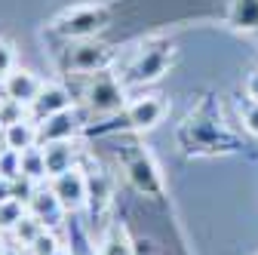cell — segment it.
<instances>
[{
	"mask_svg": "<svg viewBox=\"0 0 258 255\" xmlns=\"http://www.w3.org/2000/svg\"><path fill=\"white\" fill-rule=\"evenodd\" d=\"M7 252H10V249L4 246V240H0V255H7Z\"/></svg>",
	"mask_w": 258,
	"mask_h": 255,
	"instance_id": "cell-29",
	"label": "cell"
},
{
	"mask_svg": "<svg viewBox=\"0 0 258 255\" xmlns=\"http://www.w3.org/2000/svg\"><path fill=\"white\" fill-rule=\"evenodd\" d=\"M0 175L19 181L22 178V151L13 148H0Z\"/></svg>",
	"mask_w": 258,
	"mask_h": 255,
	"instance_id": "cell-20",
	"label": "cell"
},
{
	"mask_svg": "<svg viewBox=\"0 0 258 255\" xmlns=\"http://www.w3.org/2000/svg\"><path fill=\"white\" fill-rule=\"evenodd\" d=\"M71 231H74V246H71V255H95V252H92V246H89V240H86V234H83L77 225H71Z\"/></svg>",
	"mask_w": 258,
	"mask_h": 255,
	"instance_id": "cell-25",
	"label": "cell"
},
{
	"mask_svg": "<svg viewBox=\"0 0 258 255\" xmlns=\"http://www.w3.org/2000/svg\"><path fill=\"white\" fill-rule=\"evenodd\" d=\"M19 65H16V46L10 40L0 37V80H4L7 74H13Z\"/></svg>",
	"mask_w": 258,
	"mask_h": 255,
	"instance_id": "cell-24",
	"label": "cell"
},
{
	"mask_svg": "<svg viewBox=\"0 0 258 255\" xmlns=\"http://www.w3.org/2000/svg\"><path fill=\"white\" fill-rule=\"evenodd\" d=\"M246 95L258 102V71H252V74L246 77Z\"/></svg>",
	"mask_w": 258,
	"mask_h": 255,
	"instance_id": "cell-27",
	"label": "cell"
},
{
	"mask_svg": "<svg viewBox=\"0 0 258 255\" xmlns=\"http://www.w3.org/2000/svg\"><path fill=\"white\" fill-rule=\"evenodd\" d=\"M52 255H71V249H64V246H61V249H58V252H52Z\"/></svg>",
	"mask_w": 258,
	"mask_h": 255,
	"instance_id": "cell-28",
	"label": "cell"
},
{
	"mask_svg": "<svg viewBox=\"0 0 258 255\" xmlns=\"http://www.w3.org/2000/svg\"><path fill=\"white\" fill-rule=\"evenodd\" d=\"M228 22H231L234 28L255 31V28H258V0H234V4H231V13H228Z\"/></svg>",
	"mask_w": 258,
	"mask_h": 255,
	"instance_id": "cell-16",
	"label": "cell"
},
{
	"mask_svg": "<svg viewBox=\"0 0 258 255\" xmlns=\"http://www.w3.org/2000/svg\"><path fill=\"white\" fill-rule=\"evenodd\" d=\"M123 175L133 184L136 194L160 200L163 197V175H160V166L151 157V151H145L142 145H133L123 154Z\"/></svg>",
	"mask_w": 258,
	"mask_h": 255,
	"instance_id": "cell-2",
	"label": "cell"
},
{
	"mask_svg": "<svg viewBox=\"0 0 258 255\" xmlns=\"http://www.w3.org/2000/svg\"><path fill=\"white\" fill-rule=\"evenodd\" d=\"M108 22H111V10L105 4H83L55 19L52 31L64 40H92L102 28H108Z\"/></svg>",
	"mask_w": 258,
	"mask_h": 255,
	"instance_id": "cell-3",
	"label": "cell"
},
{
	"mask_svg": "<svg viewBox=\"0 0 258 255\" xmlns=\"http://www.w3.org/2000/svg\"><path fill=\"white\" fill-rule=\"evenodd\" d=\"M13 197H16V181L0 175V203H7V200H13ZM16 200H19V197H16Z\"/></svg>",
	"mask_w": 258,
	"mask_h": 255,
	"instance_id": "cell-26",
	"label": "cell"
},
{
	"mask_svg": "<svg viewBox=\"0 0 258 255\" xmlns=\"http://www.w3.org/2000/svg\"><path fill=\"white\" fill-rule=\"evenodd\" d=\"M22 117H28V108L4 95V99H0V130L10 126V123H16V120H22Z\"/></svg>",
	"mask_w": 258,
	"mask_h": 255,
	"instance_id": "cell-23",
	"label": "cell"
},
{
	"mask_svg": "<svg viewBox=\"0 0 258 255\" xmlns=\"http://www.w3.org/2000/svg\"><path fill=\"white\" fill-rule=\"evenodd\" d=\"M166 114H169V102L163 95H142L133 105H126L123 126L126 130H136V133H145V130H154L157 123H163Z\"/></svg>",
	"mask_w": 258,
	"mask_h": 255,
	"instance_id": "cell-7",
	"label": "cell"
},
{
	"mask_svg": "<svg viewBox=\"0 0 258 255\" xmlns=\"http://www.w3.org/2000/svg\"><path fill=\"white\" fill-rule=\"evenodd\" d=\"M40 126V145L46 142H71L83 133V114L77 108H68V111H58L52 114L49 120L37 123Z\"/></svg>",
	"mask_w": 258,
	"mask_h": 255,
	"instance_id": "cell-10",
	"label": "cell"
},
{
	"mask_svg": "<svg viewBox=\"0 0 258 255\" xmlns=\"http://www.w3.org/2000/svg\"><path fill=\"white\" fill-rule=\"evenodd\" d=\"M25 212H28V206H25V200H7V203H0V231H13L19 221L25 218Z\"/></svg>",
	"mask_w": 258,
	"mask_h": 255,
	"instance_id": "cell-19",
	"label": "cell"
},
{
	"mask_svg": "<svg viewBox=\"0 0 258 255\" xmlns=\"http://www.w3.org/2000/svg\"><path fill=\"white\" fill-rule=\"evenodd\" d=\"M0 86H4V95L7 99H13V102H19V105H31L40 95V89L46 86L34 71H28V68H16L13 74H7L4 80H0Z\"/></svg>",
	"mask_w": 258,
	"mask_h": 255,
	"instance_id": "cell-12",
	"label": "cell"
},
{
	"mask_svg": "<svg viewBox=\"0 0 258 255\" xmlns=\"http://www.w3.org/2000/svg\"><path fill=\"white\" fill-rule=\"evenodd\" d=\"M114 46L108 43H95V40H77L68 52H64V71H71V74H99V71H111L114 65Z\"/></svg>",
	"mask_w": 258,
	"mask_h": 255,
	"instance_id": "cell-5",
	"label": "cell"
},
{
	"mask_svg": "<svg viewBox=\"0 0 258 255\" xmlns=\"http://www.w3.org/2000/svg\"><path fill=\"white\" fill-rule=\"evenodd\" d=\"M43 148V157H46V181L52 175H61L74 166H80V148H77V139L71 142H46L40 145Z\"/></svg>",
	"mask_w": 258,
	"mask_h": 255,
	"instance_id": "cell-13",
	"label": "cell"
},
{
	"mask_svg": "<svg viewBox=\"0 0 258 255\" xmlns=\"http://www.w3.org/2000/svg\"><path fill=\"white\" fill-rule=\"evenodd\" d=\"M68 108H74V105H71V92L64 89L61 83H46V86L40 89L37 99L28 105V117L34 120V123H43V120H49L52 114L68 111Z\"/></svg>",
	"mask_w": 258,
	"mask_h": 255,
	"instance_id": "cell-11",
	"label": "cell"
},
{
	"mask_svg": "<svg viewBox=\"0 0 258 255\" xmlns=\"http://www.w3.org/2000/svg\"><path fill=\"white\" fill-rule=\"evenodd\" d=\"M22 178L34 181V184L46 181V157H43V148L40 145L22 151Z\"/></svg>",
	"mask_w": 258,
	"mask_h": 255,
	"instance_id": "cell-17",
	"label": "cell"
},
{
	"mask_svg": "<svg viewBox=\"0 0 258 255\" xmlns=\"http://www.w3.org/2000/svg\"><path fill=\"white\" fill-rule=\"evenodd\" d=\"M43 231H46V228L40 225V221H37L34 215H31V212H25V218L19 221V225H16V228H13L10 234H13V240H16V246H22V249H28V246H31V243H34V240H37V237H40Z\"/></svg>",
	"mask_w": 258,
	"mask_h": 255,
	"instance_id": "cell-18",
	"label": "cell"
},
{
	"mask_svg": "<svg viewBox=\"0 0 258 255\" xmlns=\"http://www.w3.org/2000/svg\"><path fill=\"white\" fill-rule=\"evenodd\" d=\"M0 142H4V148H13V151L37 148L40 145V126L31 117H22V120H16V123L0 130Z\"/></svg>",
	"mask_w": 258,
	"mask_h": 255,
	"instance_id": "cell-14",
	"label": "cell"
},
{
	"mask_svg": "<svg viewBox=\"0 0 258 255\" xmlns=\"http://www.w3.org/2000/svg\"><path fill=\"white\" fill-rule=\"evenodd\" d=\"M7 255H19V252H7Z\"/></svg>",
	"mask_w": 258,
	"mask_h": 255,
	"instance_id": "cell-30",
	"label": "cell"
},
{
	"mask_svg": "<svg viewBox=\"0 0 258 255\" xmlns=\"http://www.w3.org/2000/svg\"><path fill=\"white\" fill-rule=\"evenodd\" d=\"M46 184L52 187V194L61 200V206L68 209V215L86 209L89 194H86V169L83 166H74V169L61 172V175H52Z\"/></svg>",
	"mask_w": 258,
	"mask_h": 255,
	"instance_id": "cell-6",
	"label": "cell"
},
{
	"mask_svg": "<svg viewBox=\"0 0 258 255\" xmlns=\"http://www.w3.org/2000/svg\"><path fill=\"white\" fill-rule=\"evenodd\" d=\"M58 249H61V243H58L55 231H49V228H46L34 243L25 249V252H28V255H52V252H58Z\"/></svg>",
	"mask_w": 258,
	"mask_h": 255,
	"instance_id": "cell-22",
	"label": "cell"
},
{
	"mask_svg": "<svg viewBox=\"0 0 258 255\" xmlns=\"http://www.w3.org/2000/svg\"><path fill=\"white\" fill-rule=\"evenodd\" d=\"M237 111H240V123L246 126V133L258 139V102L243 95V99H237Z\"/></svg>",
	"mask_w": 258,
	"mask_h": 255,
	"instance_id": "cell-21",
	"label": "cell"
},
{
	"mask_svg": "<svg viewBox=\"0 0 258 255\" xmlns=\"http://www.w3.org/2000/svg\"><path fill=\"white\" fill-rule=\"evenodd\" d=\"M86 169V206H89V215L92 218H105L111 203H114V184H111V175L105 172L102 163H95V166H83Z\"/></svg>",
	"mask_w": 258,
	"mask_h": 255,
	"instance_id": "cell-8",
	"label": "cell"
},
{
	"mask_svg": "<svg viewBox=\"0 0 258 255\" xmlns=\"http://www.w3.org/2000/svg\"><path fill=\"white\" fill-rule=\"evenodd\" d=\"M25 206H28V212L34 215L43 228H49V231L58 228V225H61V218L68 215V209L61 206V200L52 194V187H49V184H37L34 190H31V197H28Z\"/></svg>",
	"mask_w": 258,
	"mask_h": 255,
	"instance_id": "cell-9",
	"label": "cell"
},
{
	"mask_svg": "<svg viewBox=\"0 0 258 255\" xmlns=\"http://www.w3.org/2000/svg\"><path fill=\"white\" fill-rule=\"evenodd\" d=\"M175 49L172 43H154L148 49H142L136 55V61L126 68L123 74V86H145V83H157L169 68H172Z\"/></svg>",
	"mask_w": 258,
	"mask_h": 255,
	"instance_id": "cell-4",
	"label": "cell"
},
{
	"mask_svg": "<svg viewBox=\"0 0 258 255\" xmlns=\"http://www.w3.org/2000/svg\"><path fill=\"white\" fill-rule=\"evenodd\" d=\"M99 255H136L133 237H129V231L120 225V221L108 225V231L102 237V246H99Z\"/></svg>",
	"mask_w": 258,
	"mask_h": 255,
	"instance_id": "cell-15",
	"label": "cell"
},
{
	"mask_svg": "<svg viewBox=\"0 0 258 255\" xmlns=\"http://www.w3.org/2000/svg\"><path fill=\"white\" fill-rule=\"evenodd\" d=\"M83 105L89 114L95 117H111L126 111V89L123 80H117L111 71H99V74H89L83 83Z\"/></svg>",
	"mask_w": 258,
	"mask_h": 255,
	"instance_id": "cell-1",
	"label": "cell"
}]
</instances>
